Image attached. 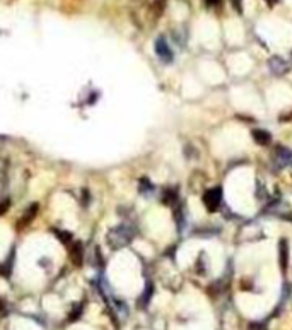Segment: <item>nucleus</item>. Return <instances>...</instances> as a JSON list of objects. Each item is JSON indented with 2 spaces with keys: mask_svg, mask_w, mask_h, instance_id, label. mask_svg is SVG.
<instances>
[{
  "mask_svg": "<svg viewBox=\"0 0 292 330\" xmlns=\"http://www.w3.org/2000/svg\"><path fill=\"white\" fill-rule=\"evenodd\" d=\"M133 236H135V231H133L132 226L120 224V226H117V228H113L110 233H108L106 241L110 243L111 248L118 250V248L126 247V245H128L130 241L133 240Z\"/></svg>",
  "mask_w": 292,
  "mask_h": 330,
  "instance_id": "obj_1",
  "label": "nucleus"
},
{
  "mask_svg": "<svg viewBox=\"0 0 292 330\" xmlns=\"http://www.w3.org/2000/svg\"><path fill=\"white\" fill-rule=\"evenodd\" d=\"M222 204V189L215 187V189H209L203 194V205L207 207L209 212H215Z\"/></svg>",
  "mask_w": 292,
  "mask_h": 330,
  "instance_id": "obj_2",
  "label": "nucleus"
},
{
  "mask_svg": "<svg viewBox=\"0 0 292 330\" xmlns=\"http://www.w3.org/2000/svg\"><path fill=\"white\" fill-rule=\"evenodd\" d=\"M154 50H156V55L159 57L164 64L173 62V50L169 48V43L164 38H157L156 43H154Z\"/></svg>",
  "mask_w": 292,
  "mask_h": 330,
  "instance_id": "obj_3",
  "label": "nucleus"
},
{
  "mask_svg": "<svg viewBox=\"0 0 292 330\" xmlns=\"http://www.w3.org/2000/svg\"><path fill=\"white\" fill-rule=\"evenodd\" d=\"M279 262H280L282 270L286 272L287 264H289V243H287V240H284V238L279 241Z\"/></svg>",
  "mask_w": 292,
  "mask_h": 330,
  "instance_id": "obj_4",
  "label": "nucleus"
},
{
  "mask_svg": "<svg viewBox=\"0 0 292 330\" xmlns=\"http://www.w3.org/2000/svg\"><path fill=\"white\" fill-rule=\"evenodd\" d=\"M270 70L274 72V74H286V72L289 70V64L280 59V57H274V59L270 60Z\"/></svg>",
  "mask_w": 292,
  "mask_h": 330,
  "instance_id": "obj_5",
  "label": "nucleus"
},
{
  "mask_svg": "<svg viewBox=\"0 0 292 330\" xmlns=\"http://www.w3.org/2000/svg\"><path fill=\"white\" fill-rule=\"evenodd\" d=\"M251 135H253V139H255L256 144H260V145H268L272 142L270 132H267V130H263V129H255L251 132Z\"/></svg>",
  "mask_w": 292,
  "mask_h": 330,
  "instance_id": "obj_6",
  "label": "nucleus"
},
{
  "mask_svg": "<svg viewBox=\"0 0 292 330\" xmlns=\"http://www.w3.org/2000/svg\"><path fill=\"white\" fill-rule=\"evenodd\" d=\"M70 257L72 260H74L75 265H79V264H82V259H84V247L82 243H79V241H75V243H72V248H70Z\"/></svg>",
  "mask_w": 292,
  "mask_h": 330,
  "instance_id": "obj_7",
  "label": "nucleus"
},
{
  "mask_svg": "<svg viewBox=\"0 0 292 330\" xmlns=\"http://www.w3.org/2000/svg\"><path fill=\"white\" fill-rule=\"evenodd\" d=\"M38 207H40L38 204H33L28 210H26V214L21 217V222H19V228H22V226L31 224V221H33L34 217H36V214H38Z\"/></svg>",
  "mask_w": 292,
  "mask_h": 330,
  "instance_id": "obj_8",
  "label": "nucleus"
},
{
  "mask_svg": "<svg viewBox=\"0 0 292 330\" xmlns=\"http://www.w3.org/2000/svg\"><path fill=\"white\" fill-rule=\"evenodd\" d=\"M178 202V190L176 189H166L163 192V204L175 205Z\"/></svg>",
  "mask_w": 292,
  "mask_h": 330,
  "instance_id": "obj_9",
  "label": "nucleus"
},
{
  "mask_svg": "<svg viewBox=\"0 0 292 330\" xmlns=\"http://www.w3.org/2000/svg\"><path fill=\"white\" fill-rule=\"evenodd\" d=\"M275 157L277 159L280 161L282 164H286V163H289V161L292 159V152L289 151V149H286V147H277L275 149Z\"/></svg>",
  "mask_w": 292,
  "mask_h": 330,
  "instance_id": "obj_10",
  "label": "nucleus"
},
{
  "mask_svg": "<svg viewBox=\"0 0 292 330\" xmlns=\"http://www.w3.org/2000/svg\"><path fill=\"white\" fill-rule=\"evenodd\" d=\"M175 217H176V224H178V231L181 233L183 228H184V212H183V209H176Z\"/></svg>",
  "mask_w": 292,
  "mask_h": 330,
  "instance_id": "obj_11",
  "label": "nucleus"
},
{
  "mask_svg": "<svg viewBox=\"0 0 292 330\" xmlns=\"http://www.w3.org/2000/svg\"><path fill=\"white\" fill-rule=\"evenodd\" d=\"M151 296H152V284H147V287H145L144 294H142L140 299H138V301H140V306H142V305H144V306L147 305V301L151 299Z\"/></svg>",
  "mask_w": 292,
  "mask_h": 330,
  "instance_id": "obj_12",
  "label": "nucleus"
},
{
  "mask_svg": "<svg viewBox=\"0 0 292 330\" xmlns=\"http://www.w3.org/2000/svg\"><path fill=\"white\" fill-rule=\"evenodd\" d=\"M152 190H154L152 183L149 182L147 178H142V180H140V194L149 195V192H152Z\"/></svg>",
  "mask_w": 292,
  "mask_h": 330,
  "instance_id": "obj_13",
  "label": "nucleus"
},
{
  "mask_svg": "<svg viewBox=\"0 0 292 330\" xmlns=\"http://www.w3.org/2000/svg\"><path fill=\"white\" fill-rule=\"evenodd\" d=\"M12 260H14V257H12V259H7V260H5V265L0 267V272L3 274V277H9L10 268H12V264H14Z\"/></svg>",
  "mask_w": 292,
  "mask_h": 330,
  "instance_id": "obj_14",
  "label": "nucleus"
},
{
  "mask_svg": "<svg viewBox=\"0 0 292 330\" xmlns=\"http://www.w3.org/2000/svg\"><path fill=\"white\" fill-rule=\"evenodd\" d=\"M234 5V9H237L239 12H243V0H231Z\"/></svg>",
  "mask_w": 292,
  "mask_h": 330,
  "instance_id": "obj_15",
  "label": "nucleus"
},
{
  "mask_svg": "<svg viewBox=\"0 0 292 330\" xmlns=\"http://www.w3.org/2000/svg\"><path fill=\"white\" fill-rule=\"evenodd\" d=\"M9 204H10L9 200H3V202H0V216H2V214H5V210L9 209Z\"/></svg>",
  "mask_w": 292,
  "mask_h": 330,
  "instance_id": "obj_16",
  "label": "nucleus"
},
{
  "mask_svg": "<svg viewBox=\"0 0 292 330\" xmlns=\"http://www.w3.org/2000/svg\"><path fill=\"white\" fill-rule=\"evenodd\" d=\"M207 2V5L209 7H214V5H219V3H221V0H205Z\"/></svg>",
  "mask_w": 292,
  "mask_h": 330,
  "instance_id": "obj_17",
  "label": "nucleus"
},
{
  "mask_svg": "<svg viewBox=\"0 0 292 330\" xmlns=\"http://www.w3.org/2000/svg\"><path fill=\"white\" fill-rule=\"evenodd\" d=\"M267 2H270V3H275V2H277V0H267Z\"/></svg>",
  "mask_w": 292,
  "mask_h": 330,
  "instance_id": "obj_18",
  "label": "nucleus"
}]
</instances>
